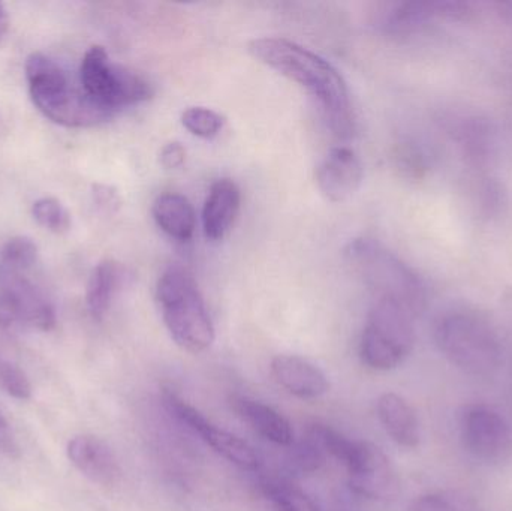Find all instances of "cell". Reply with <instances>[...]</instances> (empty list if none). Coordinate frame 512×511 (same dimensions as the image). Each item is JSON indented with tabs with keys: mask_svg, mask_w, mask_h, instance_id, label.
<instances>
[{
	"mask_svg": "<svg viewBox=\"0 0 512 511\" xmlns=\"http://www.w3.org/2000/svg\"><path fill=\"white\" fill-rule=\"evenodd\" d=\"M345 257L376 299L396 300L417 317L426 308V285L420 276L381 243L372 239L352 240L346 246Z\"/></svg>",
	"mask_w": 512,
	"mask_h": 511,
	"instance_id": "4",
	"label": "cell"
},
{
	"mask_svg": "<svg viewBox=\"0 0 512 511\" xmlns=\"http://www.w3.org/2000/svg\"><path fill=\"white\" fill-rule=\"evenodd\" d=\"M32 273L0 266V329L50 332L56 326L53 302Z\"/></svg>",
	"mask_w": 512,
	"mask_h": 511,
	"instance_id": "8",
	"label": "cell"
},
{
	"mask_svg": "<svg viewBox=\"0 0 512 511\" xmlns=\"http://www.w3.org/2000/svg\"><path fill=\"white\" fill-rule=\"evenodd\" d=\"M71 464L99 486H114L120 479V465L111 447L93 435H77L66 446Z\"/></svg>",
	"mask_w": 512,
	"mask_h": 511,
	"instance_id": "13",
	"label": "cell"
},
{
	"mask_svg": "<svg viewBox=\"0 0 512 511\" xmlns=\"http://www.w3.org/2000/svg\"><path fill=\"white\" fill-rule=\"evenodd\" d=\"M231 404L239 416L265 440L283 447L294 443V432L288 420L270 405L262 404L248 396H234Z\"/></svg>",
	"mask_w": 512,
	"mask_h": 511,
	"instance_id": "18",
	"label": "cell"
},
{
	"mask_svg": "<svg viewBox=\"0 0 512 511\" xmlns=\"http://www.w3.org/2000/svg\"><path fill=\"white\" fill-rule=\"evenodd\" d=\"M264 491L279 511H321L300 489L286 483H264Z\"/></svg>",
	"mask_w": 512,
	"mask_h": 511,
	"instance_id": "25",
	"label": "cell"
},
{
	"mask_svg": "<svg viewBox=\"0 0 512 511\" xmlns=\"http://www.w3.org/2000/svg\"><path fill=\"white\" fill-rule=\"evenodd\" d=\"M242 194L231 179L213 183L203 207V228L207 239L218 242L227 236L239 215Z\"/></svg>",
	"mask_w": 512,
	"mask_h": 511,
	"instance_id": "16",
	"label": "cell"
},
{
	"mask_svg": "<svg viewBox=\"0 0 512 511\" xmlns=\"http://www.w3.org/2000/svg\"><path fill=\"white\" fill-rule=\"evenodd\" d=\"M451 132L465 153H468L469 158L483 161L489 155L490 149H492V135H490V129L486 123L466 117V119H460L459 122H453Z\"/></svg>",
	"mask_w": 512,
	"mask_h": 511,
	"instance_id": "21",
	"label": "cell"
},
{
	"mask_svg": "<svg viewBox=\"0 0 512 511\" xmlns=\"http://www.w3.org/2000/svg\"><path fill=\"white\" fill-rule=\"evenodd\" d=\"M460 440L466 452L487 465L512 461V428L489 405H469L460 416Z\"/></svg>",
	"mask_w": 512,
	"mask_h": 511,
	"instance_id": "9",
	"label": "cell"
},
{
	"mask_svg": "<svg viewBox=\"0 0 512 511\" xmlns=\"http://www.w3.org/2000/svg\"><path fill=\"white\" fill-rule=\"evenodd\" d=\"M30 98L47 119L68 128H86L111 119L107 111L93 104L80 87L74 86L59 63L42 53L26 60Z\"/></svg>",
	"mask_w": 512,
	"mask_h": 511,
	"instance_id": "3",
	"label": "cell"
},
{
	"mask_svg": "<svg viewBox=\"0 0 512 511\" xmlns=\"http://www.w3.org/2000/svg\"><path fill=\"white\" fill-rule=\"evenodd\" d=\"M349 488L367 500H391L399 494V480L379 447L370 444L358 467L349 471Z\"/></svg>",
	"mask_w": 512,
	"mask_h": 511,
	"instance_id": "14",
	"label": "cell"
},
{
	"mask_svg": "<svg viewBox=\"0 0 512 511\" xmlns=\"http://www.w3.org/2000/svg\"><path fill=\"white\" fill-rule=\"evenodd\" d=\"M363 182V164L348 147H334L316 168V183L327 200L340 203L351 198Z\"/></svg>",
	"mask_w": 512,
	"mask_h": 511,
	"instance_id": "12",
	"label": "cell"
},
{
	"mask_svg": "<svg viewBox=\"0 0 512 511\" xmlns=\"http://www.w3.org/2000/svg\"><path fill=\"white\" fill-rule=\"evenodd\" d=\"M9 18L8 12H6L5 6L0 3V39L8 32Z\"/></svg>",
	"mask_w": 512,
	"mask_h": 511,
	"instance_id": "31",
	"label": "cell"
},
{
	"mask_svg": "<svg viewBox=\"0 0 512 511\" xmlns=\"http://www.w3.org/2000/svg\"><path fill=\"white\" fill-rule=\"evenodd\" d=\"M0 386L12 398L20 399V401H26L32 396V386H30L26 374L2 357H0Z\"/></svg>",
	"mask_w": 512,
	"mask_h": 511,
	"instance_id": "26",
	"label": "cell"
},
{
	"mask_svg": "<svg viewBox=\"0 0 512 511\" xmlns=\"http://www.w3.org/2000/svg\"><path fill=\"white\" fill-rule=\"evenodd\" d=\"M38 248L27 237H14L0 249V266L14 270H35Z\"/></svg>",
	"mask_w": 512,
	"mask_h": 511,
	"instance_id": "23",
	"label": "cell"
},
{
	"mask_svg": "<svg viewBox=\"0 0 512 511\" xmlns=\"http://www.w3.org/2000/svg\"><path fill=\"white\" fill-rule=\"evenodd\" d=\"M409 511H463L451 498L442 494H426L412 501Z\"/></svg>",
	"mask_w": 512,
	"mask_h": 511,
	"instance_id": "28",
	"label": "cell"
},
{
	"mask_svg": "<svg viewBox=\"0 0 512 511\" xmlns=\"http://www.w3.org/2000/svg\"><path fill=\"white\" fill-rule=\"evenodd\" d=\"M162 320L182 350L200 354L215 342V326L198 282L186 267L171 264L156 285Z\"/></svg>",
	"mask_w": 512,
	"mask_h": 511,
	"instance_id": "2",
	"label": "cell"
},
{
	"mask_svg": "<svg viewBox=\"0 0 512 511\" xmlns=\"http://www.w3.org/2000/svg\"><path fill=\"white\" fill-rule=\"evenodd\" d=\"M435 341L451 365L472 377H490L501 366L499 336L477 315L451 312L439 318Z\"/></svg>",
	"mask_w": 512,
	"mask_h": 511,
	"instance_id": "5",
	"label": "cell"
},
{
	"mask_svg": "<svg viewBox=\"0 0 512 511\" xmlns=\"http://www.w3.org/2000/svg\"><path fill=\"white\" fill-rule=\"evenodd\" d=\"M80 86L87 98L110 116L147 101L153 93L146 78L114 63L99 45L89 48L81 60Z\"/></svg>",
	"mask_w": 512,
	"mask_h": 511,
	"instance_id": "7",
	"label": "cell"
},
{
	"mask_svg": "<svg viewBox=\"0 0 512 511\" xmlns=\"http://www.w3.org/2000/svg\"><path fill=\"white\" fill-rule=\"evenodd\" d=\"M249 51L259 62L303 87L321 107L325 120L337 137L354 131L348 84L336 66L315 51L286 38H258Z\"/></svg>",
	"mask_w": 512,
	"mask_h": 511,
	"instance_id": "1",
	"label": "cell"
},
{
	"mask_svg": "<svg viewBox=\"0 0 512 511\" xmlns=\"http://www.w3.org/2000/svg\"><path fill=\"white\" fill-rule=\"evenodd\" d=\"M415 318L408 306L396 300L376 299L361 335V362L373 371L402 365L414 348Z\"/></svg>",
	"mask_w": 512,
	"mask_h": 511,
	"instance_id": "6",
	"label": "cell"
},
{
	"mask_svg": "<svg viewBox=\"0 0 512 511\" xmlns=\"http://www.w3.org/2000/svg\"><path fill=\"white\" fill-rule=\"evenodd\" d=\"M274 380L295 398L319 399L330 389L327 375L307 359L294 354H279L271 360Z\"/></svg>",
	"mask_w": 512,
	"mask_h": 511,
	"instance_id": "15",
	"label": "cell"
},
{
	"mask_svg": "<svg viewBox=\"0 0 512 511\" xmlns=\"http://www.w3.org/2000/svg\"><path fill=\"white\" fill-rule=\"evenodd\" d=\"M376 413L388 437L405 449H415L420 444V422L414 408L397 393H384L376 402Z\"/></svg>",
	"mask_w": 512,
	"mask_h": 511,
	"instance_id": "17",
	"label": "cell"
},
{
	"mask_svg": "<svg viewBox=\"0 0 512 511\" xmlns=\"http://www.w3.org/2000/svg\"><path fill=\"white\" fill-rule=\"evenodd\" d=\"M32 215L41 227L51 233L62 234L71 228V215L57 198H39L33 203Z\"/></svg>",
	"mask_w": 512,
	"mask_h": 511,
	"instance_id": "22",
	"label": "cell"
},
{
	"mask_svg": "<svg viewBox=\"0 0 512 511\" xmlns=\"http://www.w3.org/2000/svg\"><path fill=\"white\" fill-rule=\"evenodd\" d=\"M122 279L123 269L116 261H101L93 269L86 291V305L93 320L101 321L105 317Z\"/></svg>",
	"mask_w": 512,
	"mask_h": 511,
	"instance_id": "20",
	"label": "cell"
},
{
	"mask_svg": "<svg viewBox=\"0 0 512 511\" xmlns=\"http://www.w3.org/2000/svg\"><path fill=\"white\" fill-rule=\"evenodd\" d=\"M162 399H164L167 410L170 411L179 422L188 426L195 434L200 435L201 440H203L207 446L212 447L222 458L227 459L228 462L236 465V467L242 468V470H258V455H256L255 450L252 449L248 443L240 440L236 435L230 434V432L213 425L197 408L183 401L176 393L165 392Z\"/></svg>",
	"mask_w": 512,
	"mask_h": 511,
	"instance_id": "10",
	"label": "cell"
},
{
	"mask_svg": "<svg viewBox=\"0 0 512 511\" xmlns=\"http://www.w3.org/2000/svg\"><path fill=\"white\" fill-rule=\"evenodd\" d=\"M153 218L171 239L188 242L194 237L197 216L188 198L174 192L159 195L153 203Z\"/></svg>",
	"mask_w": 512,
	"mask_h": 511,
	"instance_id": "19",
	"label": "cell"
},
{
	"mask_svg": "<svg viewBox=\"0 0 512 511\" xmlns=\"http://www.w3.org/2000/svg\"><path fill=\"white\" fill-rule=\"evenodd\" d=\"M12 446L11 432H9L8 423H6L5 417L0 414V447L9 449Z\"/></svg>",
	"mask_w": 512,
	"mask_h": 511,
	"instance_id": "30",
	"label": "cell"
},
{
	"mask_svg": "<svg viewBox=\"0 0 512 511\" xmlns=\"http://www.w3.org/2000/svg\"><path fill=\"white\" fill-rule=\"evenodd\" d=\"M182 125L195 137L213 138L224 129L225 117L206 107H191L183 111Z\"/></svg>",
	"mask_w": 512,
	"mask_h": 511,
	"instance_id": "24",
	"label": "cell"
},
{
	"mask_svg": "<svg viewBox=\"0 0 512 511\" xmlns=\"http://www.w3.org/2000/svg\"><path fill=\"white\" fill-rule=\"evenodd\" d=\"M474 14V5L457 0H421L396 3L385 12L382 26L391 33L420 32L435 21L466 20Z\"/></svg>",
	"mask_w": 512,
	"mask_h": 511,
	"instance_id": "11",
	"label": "cell"
},
{
	"mask_svg": "<svg viewBox=\"0 0 512 511\" xmlns=\"http://www.w3.org/2000/svg\"><path fill=\"white\" fill-rule=\"evenodd\" d=\"M324 459L325 453L319 449L318 444L310 437H307V440L303 441V443L297 447V452H295V464H297L304 473L318 471L321 465L324 464Z\"/></svg>",
	"mask_w": 512,
	"mask_h": 511,
	"instance_id": "27",
	"label": "cell"
},
{
	"mask_svg": "<svg viewBox=\"0 0 512 511\" xmlns=\"http://www.w3.org/2000/svg\"><path fill=\"white\" fill-rule=\"evenodd\" d=\"M186 159V149L179 141H171L165 144L161 150V164L167 170H176L180 168Z\"/></svg>",
	"mask_w": 512,
	"mask_h": 511,
	"instance_id": "29",
	"label": "cell"
}]
</instances>
